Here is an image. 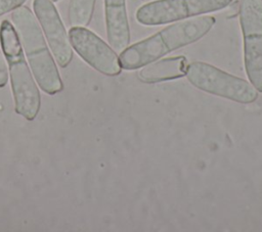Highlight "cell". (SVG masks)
I'll return each mask as SVG.
<instances>
[{"mask_svg": "<svg viewBox=\"0 0 262 232\" xmlns=\"http://www.w3.org/2000/svg\"><path fill=\"white\" fill-rule=\"evenodd\" d=\"M215 21V17L211 15H198L175 21L121 51V66L127 71L138 69L174 50L190 45L207 35Z\"/></svg>", "mask_w": 262, "mask_h": 232, "instance_id": "obj_1", "label": "cell"}, {"mask_svg": "<svg viewBox=\"0 0 262 232\" xmlns=\"http://www.w3.org/2000/svg\"><path fill=\"white\" fill-rule=\"evenodd\" d=\"M11 19L25 50L30 67L40 88L54 95L63 88L55 61L48 49L41 28L27 6H19L11 13Z\"/></svg>", "mask_w": 262, "mask_h": 232, "instance_id": "obj_2", "label": "cell"}, {"mask_svg": "<svg viewBox=\"0 0 262 232\" xmlns=\"http://www.w3.org/2000/svg\"><path fill=\"white\" fill-rule=\"evenodd\" d=\"M0 44L9 66L15 111L28 121H33L40 109V93L25 59L16 30L7 19L0 25Z\"/></svg>", "mask_w": 262, "mask_h": 232, "instance_id": "obj_3", "label": "cell"}, {"mask_svg": "<svg viewBox=\"0 0 262 232\" xmlns=\"http://www.w3.org/2000/svg\"><path fill=\"white\" fill-rule=\"evenodd\" d=\"M185 76L192 86L215 96L243 104L258 99V91L249 81L204 61L189 63Z\"/></svg>", "mask_w": 262, "mask_h": 232, "instance_id": "obj_4", "label": "cell"}, {"mask_svg": "<svg viewBox=\"0 0 262 232\" xmlns=\"http://www.w3.org/2000/svg\"><path fill=\"white\" fill-rule=\"evenodd\" d=\"M232 0H154L141 5L135 14L143 26L180 21L227 7Z\"/></svg>", "mask_w": 262, "mask_h": 232, "instance_id": "obj_5", "label": "cell"}, {"mask_svg": "<svg viewBox=\"0 0 262 232\" xmlns=\"http://www.w3.org/2000/svg\"><path fill=\"white\" fill-rule=\"evenodd\" d=\"M244 62L250 83L262 93V0H239Z\"/></svg>", "mask_w": 262, "mask_h": 232, "instance_id": "obj_6", "label": "cell"}, {"mask_svg": "<svg viewBox=\"0 0 262 232\" xmlns=\"http://www.w3.org/2000/svg\"><path fill=\"white\" fill-rule=\"evenodd\" d=\"M69 40L80 57L97 72L110 77L121 73L122 66L116 51L92 31L85 27H72Z\"/></svg>", "mask_w": 262, "mask_h": 232, "instance_id": "obj_7", "label": "cell"}, {"mask_svg": "<svg viewBox=\"0 0 262 232\" xmlns=\"http://www.w3.org/2000/svg\"><path fill=\"white\" fill-rule=\"evenodd\" d=\"M33 7L53 56L61 67H66L73 58V48L53 1L34 0Z\"/></svg>", "mask_w": 262, "mask_h": 232, "instance_id": "obj_8", "label": "cell"}, {"mask_svg": "<svg viewBox=\"0 0 262 232\" xmlns=\"http://www.w3.org/2000/svg\"><path fill=\"white\" fill-rule=\"evenodd\" d=\"M104 15L110 46L116 51H123L130 43L126 0H104Z\"/></svg>", "mask_w": 262, "mask_h": 232, "instance_id": "obj_9", "label": "cell"}, {"mask_svg": "<svg viewBox=\"0 0 262 232\" xmlns=\"http://www.w3.org/2000/svg\"><path fill=\"white\" fill-rule=\"evenodd\" d=\"M187 65V59L183 55L158 59L140 67L138 77L148 84L176 80L186 75Z\"/></svg>", "mask_w": 262, "mask_h": 232, "instance_id": "obj_10", "label": "cell"}, {"mask_svg": "<svg viewBox=\"0 0 262 232\" xmlns=\"http://www.w3.org/2000/svg\"><path fill=\"white\" fill-rule=\"evenodd\" d=\"M96 0H70L69 22L71 27H87L92 18Z\"/></svg>", "mask_w": 262, "mask_h": 232, "instance_id": "obj_11", "label": "cell"}, {"mask_svg": "<svg viewBox=\"0 0 262 232\" xmlns=\"http://www.w3.org/2000/svg\"><path fill=\"white\" fill-rule=\"evenodd\" d=\"M27 0H0V16L18 8Z\"/></svg>", "mask_w": 262, "mask_h": 232, "instance_id": "obj_12", "label": "cell"}, {"mask_svg": "<svg viewBox=\"0 0 262 232\" xmlns=\"http://www.w3.org/2000/svg\"><path fill=\"white\" fill-rule=\"evenodd\" d=\"M8 69L3 51L0 50V88H3L7 84Z\"/></svg>", "mask_w": 262, "mask_h": 232, "instance_id": "obj_13", "label": "cell"}, {"mask_svg": "<svg viewBox=\"0 0 262 232\" xmlns=\"http://www.w3.org/2000/svg\"><path fill=\"white\" fill-rule=\"evenodd\" d=\"M53 2H57V1H59V0H52Z\"/></svg>", "mask_w": 262, "mask_h": 232, "instance_id": "obj_14", "label": "cell"}]
</instances>
